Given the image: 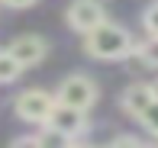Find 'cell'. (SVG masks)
<instances>
[{
	"mask_svg": "<svg viewBox=\"0 0 158 148\" xmlns=\"http://www.w3.org/2000/svg\"><path fill=\"white\" fill-rule=\"evenodd\" d=\"M84 52L100 61H116V58H126L129 52H135V42L123 26L103 19L90 32H84Z\"/></svg>",
	"mask_w": 158,
	"mask_h": 148,
	"instance_id": "obj_1",
	"label": "cell"
},
{
	"mask_svg": "<svg viewBox=\"0 0 158 148\" xmlns=\"http://www.w3.org/2000/svg\"><path fill=\"white\" fill-rule=\"evenodd\" d=\"M55 103H64V106H74L87 113L97 103V84L90 81L87 74H71L61 81V87L55 90Z\"/></svg>",
	"mask_w": 158,
	"mask_h": 148,
	"instance_id": "obj_2",
	"label": "cell"
},
{
	"mask_svg": "<svg viewBox=\"0 0 158 148\" xmlns=\"http://www.w3.org/2000/svg\"><path fill=\"white\" fill-rule=\"evenodd\" d=\"M55 106V97L48 94V90H23V94H16V103H13V110H16V116L23 119V122H32V126H42L48 119V113Z\"/></svg>",
	"mask_w": 158,
	"mask_h": 148,
	"instance_id": "obj_3",
	"label": "cell"
},
{
	"mask_svg": "<svg viewBox=\"0 0 158 148\" xmlns=\"http://www.w3.org/2000/svg\"><path fill=\"white\" fill-rule=\"evenodd\" d=\"M64 19H68V26H71L74 32H90L97 23H103L106 16H103L100 0H71Z\"/></svg>",
	"mask_w": 158,
	"mask_h": 148,
	"instance_id": "obj_4",
	"label": "cell"
},
{
	"mask_svg": "<svg viewBox=\"0 0 158 148\" xmlns=\"http://www.w3.org/2000/svg\"><path fill=\"white\" fill-rule=\"evenodd\" d=\"M45 122L55 126V129H61L68 138H77L84 129H87V113H84V110H74V106H64V103H55Z\"/></svg>",
	"mask_w": 158,
	"mask_h": 148,
	"instance_id": "obj_5",
	"label": "cell"
},
{
	"mask_svg": "<svg viewBox=\"0 0 158 148\" xmlns=\"http://www.w3.org/2000/svg\"><path fill=\"white\" fill-rule=\"evenodd\" d=\"M10 52H13V58H16L23 68H35L48 55V42L42 36H16L10 42Z\"/></svg>",
	"mask_w": 158,
	"mask_h": 148,
	"instance_id": "obj_6",
	"label": "cell"
},
{
	"mask_svg": "<svg viewBox=\"0 0 158 148\" xmlns=\"http://www.w3.org/2000/svg\"><path fill=\"white\" fill-rule=\"evenodd\" d=\"M155 100V94H152V87H148V84H129V87L123 90V110L129 113V116H135L139 119V113L148 106V103Z\"/></svg>",
	"mask_w": 158,
	"mask_h": 148,
	"instance_id": "obj_7",
	"label": "cell"
},
{
	"mask_svg": "<svg viewBox=\"0 0 158 148\" xmlns=\"http://www.w3.org/2000/svg\"><path fill=\"white\" fill-rule=\"evenodd\" d=\"M32 142H35V145H45V148H64L71 138L64 135L61 129H55V126L42 122V132H39V135H32Z\"/></svg>",
	"mask_w": 158,
	"mask_h": 148,
	"instance_id": "obj_8",
	"label": "cell"
},
{
	"mask_svg": "<svg viewBox=\"0 0 158 148\" xmlns=\"http://www.w3.org/2000/svg\"><path fill=\"white\" fill-rule=\"evenodd\" d=\"M23 71H26V68L19 65L16 58H13L10 48H6V52H0V84H13Z\"/></svg>",
	"mask_w": 158,
	"mask_h": 148,
	"instance_id": "obj_9",
	"label": "cell"
},
{
	"mask_svg": "<svg viewBox=\"0 0 158 148\" xmlns=\"http://www.w3.org/2000/svg\"><path fill=\"white\" fill-rule=\"evenodd\" d=\"M135 55L142 58V65L158 68V36H148L142 45H135Z\"/></svg>",
	"mask_w": 158,
	"mask_h": 148,
	"instance_id": "obj_10",
	"label": "cell"
},
{
	"mask_svg": "<svg viewBox=\"0 0 158 148\" xmlns=\"http://www.w3.org/2000/svg\"><path fill=\"white\" fill-rule=\"evenodd\" d=\"M139 122H142V126H145V129H148V132H152V135L158 138V100H152L145 110L139 113Z\"/></svg>",
	"mask_w": 158,
	"mask_h": 148,
	"instance_id": "obj_11",
	"label": "cell"
},
{
	"mask_svg": "<svg viewBox=\"0 0 158 148\" xmlns=\"http://www.w3.org/2000/svg\"><path fill=\"white\" fill-rule=\"evenodd\" d=\"M142 26H145L148 36H158V0L145 6V13H142Z\"/></svg>",
	"mask_w": 158,
	"mask_h": 148,
	"instance_id": "obj_12",
	"label": "cell"
},
{
	"mask_svg": "<svg viewBox=\"0 0 158 148\" xmlns=\"http://www.w3.org/2000/svg\"><path fill=\"white\" fill-rule=\"evenodd\" d=\"M0 3H6V6H13V10H26V6H32L35 0H0Z\"/></svg>",
	"mask_w": 158,
	"mask_h": 148,
	"instance_id": "obj_13",
	"label": "cell"
},
{
	"mask_svg": "<svg viewBox=\"0 0 158 148\" xmlns=\"http://www.w3.org/2000/svg\"><path fill=\"white\" fill-rule=\"evenodd\" d=\"M148 87H152V94H155V100H158V81H155V84H148Z\"/></svg>",
	"mask_w": 158,
	"mask_h": 148,
	"instance_id": "obj_14",
	"label": "cell"
}]
</instances>
